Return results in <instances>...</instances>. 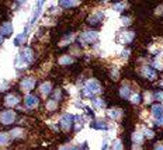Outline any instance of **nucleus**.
Instances as JSON below:
<instances>
[{
    "label": "nucleus",
    "instance_id": "obj_12",
    "mask_svg": "<svg viewBox=\"0 0 163 150\" xmlns=\"http://www.w3.org/2000/svg\"><path fill=\"white\" fill-rule=\"evenodd\" d=\"M132 38H134V32H124L120 37L121 42H131Z\"/></svg>",
    "mask_w": 163,
    "mask_h": 150
},
{
    "label": "nucleus",
    "instance_id": "obj_10",
    "mask_svg": "<svg viewBox=\"0 0 163 150\" xmlns=\"http://www.w3.org/2000/svg\"><path fill=\"white\" fill-rule=\"evenodd\" d=\"M40 91H41V94H44V96H48L51 91H52V84L51 83H44V84H41V87H40Z\"/></svg>",
    "mask_w": 163,
    "mask_h": 150
},
{
    "label": "nucleus",
    "instance_id": "obj_29",
    "mask_svg": "<svg viewBox=\"0 0 163 150\" xmlns=\"http://www.w3.org/2000/svg\"><path fill=\"white\" fill-rule=\"evenodd\" d=\"M131 100H132V102H135V104H138L141 98H139V96H138V94H134V96L131 97Z\"/></svg>",
    "mask_w": 163,
    "mask_h": 150
},
{
    "label": "nucleus",
    "instance_id": "obj_18",
    "mask_svg": "<svg viewBox=\"0 0 163 150\" xmlns=\"http://www.w3.org/2000/svg\"><path fill=\"white\" fill-rule=\"evenodd\" d=\"M10 135H11V138H20L23 135V129L20 128H16V129H13L10 132Z\"/></svg>",
    "mask_w": 163,
    "mask_h": 150
},
{
    "label": "nucleus",
    "instance_id": "obj_13",
    "mask_svg": "<svg viewBox=\"0 0 163 150\" xmlns=\"http://www.w3.org/2000/svg\"><path fill=\"white\" fill-rule=\"evenodd\" d=\"M28 63L27 60H25V58L23 56V54H20V55H17V58H16V66L18 67H23V66H25V64Z\"/></svg>",
    "mask_w": 163,
    "mask_h": 150
},
{
    "label": "nucleus",
    "instance_id": "obj_4",
    "mask_svg": "<svg viewBox=\"0 0 163 150\" xmlns=\"http://www.w3.org/2000/svg\"><path fill=\"white\" fill-rule=\"evenodd\" d=\"M72 122H73V117L70 114H65L61 118V126H62L63 130H69L72 128Z\"/></svg>",
    "mask_w": 163,
    "mask_h": 150
},
{
    "label": "nucleus",
    "instance_id": "obj_11",
    "mask_svg": "<svg viewBox=\"0 0 163 150\" xmlns=\"http://www.w3.org/2000/svg\"><path fill=\"white\" fill-rule=\"evenodd\" d=\"M21 54H23V56L25 58V60H27L28 63H30V62H33L34 56H33V49H31V48H25Z\"/></svg>",
    "mask_w": 163,
    "mask_h": 150
},
{
    "label": "nucleus",
    "instance_id": "obj_25",
    "mask_svg": "<svg viewBox=\"0 0 163 150\" xmlns=\"http://www.w3.org/2000/svg\"><path fill=\"white\" fill-rule=\"evenodd\" d=\"M46 108H48L49 111H54V109H56V101H55V100H51V101H48V104H46Z\"/></svg>",
    "mask_w": 163,
    "mask_h": 150
},
{
    "label": "nucleus",
    "instance_id": "obj_37",
    "mask_svg": "<svg viewBox=\"0 0 163 150\" xmlns=\"http://www.w3.org/2000/svg\"><path fill=\"white\" fill-rule=\"evenodd\" d=\"M72 150H77V149H76V147H73V149H72Z\"/></svg>",
    "mask_w": 163,
    "mask_h": 150
},
{
    "label": "nucleus",
    "instance_id": "obj_6",
    "mask_svg": "<svg viewBox=\"0 0 163 150\" xmlns=\"http://www.w3.org/2000/svg\"><path fill=\"white\" fill-rule=\"evenodd\" d=\"M24 102H25V107L27 108H35L40 101H38V98L35 96H27L25 100H24Z\"/></svg>",
    "mask_w": 163,
    "mask_h": 150
},
{
    "label": "nucleus",
    "instance_id": "obj_16",
    "mask_svg": "<svg viewBox=\"0 0 163 150\" xmlns=\"http://www.w3.org/2000/svg\"><path fill=\"white\" fill-rule=\"evenodd\" d=\"M27 30H25V31L23 32V34H20V35H18V37H17V38H16V43H17V45H18V43H23V42H25V38H27Z\"/></svg>",
    "mask_w": 163,
    "mask_h": 150
},
{
    "label": "nucleus",
    "instance_id": "obj_19",
    "mask_svg": "<svg viewBox=\"0 0 163 150\" xmlns=\"http://www.w3.org/2000/svg\"><path fill=\"white\" fill-rule=\"evenodd\" d=\"M79 4V1H61V6H63L66 9H69V7H75Z\"/></svg>",
    "mask_w": 163,
    "mask_h": 150
},
{
    "label": "nucleus",
    "instance_id": "obj_21",
    "mask_svg": "<svg viewBox=\"0 0 163 150\" xmlns=\"http://www.w3.org/2000/svg\"><path fill=\"white\" fill-rule=\"evenodd\" d=\"M72 39H75V35H73V34H69L68 37H65V38H63V41L61 42V45H68V43L72 42Z\"/></svg>",
    "mask_w": 163,
    "mask_h": 150
},
{
    "label": "nucleus",
    "instance_id": "obj_23",
    "mask_svg": "<svg viewBox=\"0 0 163 150\" xmlns=\"http://www.w3.org/2000/svg\"><path fill=\"white\" fill-rule=\"evenodd\" d=\"M152 111H153V114H155V115H162V114H163V107H162V105H155Z\"/></svg>",
    "mask_w": 163,
    "mask_h": 150
},
{
    "label": "nucleus",
    "instance_id": "obj_5",
    "mask_svg": "<svg viewBox=\"0 0 163 150\" xmlns=\"http://www.w3.org/2000/svg\"><path fill=\"white\" fill-rule=\"evenodd\" d=\"M35 86V79L34 77H25L21 80V88L24 91H30Z\"/></svg>",
    "mask_w": 163,
    "mask_h": 150
},
{
    "label": "nucleus",
    "instance_id": "obj_7",
    "mask_svg": "<svg viewBox=\"0 0 163 150\" xmlns=\"http://www.w3.org/2000/svg\"><path fill=\"white\" fill-rule=\"evenodd\" d=\"M4 102H6L7 107H14V105H17L20 102V98L17 96H14V94H9V96L4 98Z\"/></svg>",
    "mask_w": 163,
    "mask_h": 150
},
{
    "label": "nucleus",
    "instance_id": "obj_28",
    "mask_svg": "<svg viewBox=\"0 0 163 150\" xmlns=\"http://www.w3.org/2000/svg\"><path fill=\"white\" fill-rule=\"evenodd\" d=\"M96 126H97V128H101V129H104V128H106V124H104V122H103V121H101V119H98L97 122H96Z\"/></svg>",
    "mask_w": 163,
    "mask_h": 150
},
{
    "label": "nucleus",
    "instance_id": "obj_33",
    "mask_svg": "<svg viewBox=\"0 0 163 150\" xmlns=\"http://www.w3.org/2000/svg\"><path fill=\"white\" fill-rule=\"evenodd\" d=\"M156 124H158V125H163V115L162 117H159V119L156 121Z\"/></svg>",
    "mask_w": 163,
    "mask_h": 150
},
{
    "label": "nucleus",
    "instance_id": "obj_8",
    "mask_svg": "<svg viewBox=\"0 0 163 150\" xmlns=\"http://www.w3.org/2000/svg\"><path fill=\"white\" fill-rule=\"evenodd\" d=\"M103 13L100 11V13H94L93 16H90L89 18H87V21L90 22V24H97V22H100L101 20H103Z\"/></svg>",
    "mask_w": 163,
    "mask_h": 150
},
{
    "label": "nucleus",
    "instance_id": "obj_14",
    "mask_svg": "<svg viewBox=\"0 0 163 150\" xmlns=\"http://www.w3.org/2000/svg\"><path fill=\"white\" fill-rule=\"evenodd\" d=\"M59 63L61 64H70V63H73V59H72L70 56L65 55V56H61V58H59Z\"/></svg>",
    "mask_w": 163,
    "mask_h": 150
},
{
    "label": "nucleus",
    "instance_id": "obj_15",
    "mask_svg": "<svg viewBox=\"0 0 163 150\" xmlns=\"http://www.w3.org/2000/svg\"><path fill=\"white\" fill-rule=\"evenodd\" d=\"M104 101L101 100V98H94L93 100V107L94 108H104Z\"/></svg>",
    "mask_w": 163,
    "mask_h": 150
},
{
    "label": "nucleus",
    "instance_id": "obj_26",
    "mask_svg": "<svg viewBox=\"0 0 163 150\" xmlns=\"http://www.w3.org/2000/svg\"><path fill=\"white\" fill-rule=\"evenodd\" d=\"M143 72H145V73H146V77H149V79H153V77H155V72H153V70H151V69H148V67H145V69H143Z\"/></svg>",
    "mask_w": 163,
    "mask_h": 150
},
{
    "label": "nucleus",
    "instance_id": "obj_35",
    "mask_svg": "<svg viewBox=\"0 0 163 150\" xmlns=\"http://www.w3.org/2000/svg\"><path fill=\"white\" fill-rule=\"evenodd\" d=\"M155 150H163V146H158V147H156Z\"/></svg>",
    "mask_w": 163,
    "mask_h": 150
},
{
    "label": "nucleus",
    "instance_id": "obj_27",
    "mask_svg": "<svg viewBox=\"0 0 163 150\" xmlns=\"http://www.w3.org/2000/svg\"><path fill=\"white\" fill-rule=\"evenodd\" d=\"M61 90H55V93H54V98H55V101H59L61 100Z\"/></svg>",
    "mask_w": 163,
    "mask_h": 150
},
{
    "label": "nucleus",
    "instance_id": "obj_20",
    "mask_svg": "<svg viewBox=\"0 0 163 150\" xmlns=\"http://www.w3.org/2000/svg\"><path fill=\"white\" fill-rule=\"evenodd\" d=\"M120 115H121V112L118 109H110L108 111V117H111L113 119H117Z\"/></svg>",
    "mask_w": 163,
    "mask_h": 150
},
{
    "label": "nucleus",
    "instance_id": "obj_34",
    "mask_svg": "<svg viewBox=\"0 0 163 150\" xmlns=\"http://www.w3.org/2000/svg\"><path fill=\"white\" fill-rule=\"evenodd\" d=\"M59 150H72V147H69V146H62Z\"/></svg>",
    "mask_w": 163,
    "mask_h": 150
},
{
    "label": "nucleus",
    "instance_id": "obj_30",
    "mask_svg": "<svg viewBox=\"0 0 163 150\" xmlns=\"http://www.w3.org/2000/svg\"><path fill=\"white\" fill-rule=\"evenodd\" d=\"M114 150H122V145H121V142H115V145H114Z\"/></svg>",
    "mask_w": 163,
    "mask_h": 150
},
{
    "label": "nucleus",
    "instance_id": "obj_32",
    "mask_svg": "<svg viewBox=\"0 0 163 150\" xmlns=\"http://www.w3.org/2000/svg\"><path fill=\"white\" fill-rule=\"evenodd\" d=\"M122 22H124V24H125V25H127V24H130V22H131L130 17H124V18H122Z\"/></svg>",
    "mask_w": 163,
    "mask_h": 150
},
{
    "label": "nucleus",
    "instance_id": "obj_9",
    "mask_svg": "<svg viewBox=\"0 0 163 150\" xmlns=\"http://www.w3.org/2000/svg\"><path fill=\"white\" fill-rule=\"evenodd\" d=\"M11 32H13V25H11V22H4V24L1 25V28H0V34H1V35H10Z\"/></svg>",
    "mask_w": 163,
    "mask_h": 150
},
{
    "label": "nucleus",
    "instance_id": "obj_3",
    "mask_svg": "<svg viewBox=\"0 0 163 150\" xmlns=\"http://www.w3.org/2000/svg\"><path fill=\"white\" fill-rule=\"evenodd\" d=\"M98 38V32L96 31H86L80 35V42L83 45H87V43H91L94 41H97Z\"/></svg>",
    "mask_w": 163,
    "mask_h": 150
},
{
    "label": "nucleus",
    "instance_id": "obj_17",
    "mask_svg": "<svg viewBox=\"0 0 163 150\" xmlns=\"http://www.w3.org/2000/svg\"><path fill=\"white\" fill-rule=\"evenodd\" d=\"M120 94H121V97H122V98H127V97H130V87H128V86H124L120 90Z\"/></svg>",
    "mask_w": 163,
    "mask_h": 150
},
{
    "label": "nucleus",
    "instance_id": "obj_36",
    "mask_svg": "<svg viewBox=\"0 0 163 150\" xmlns=\"http://www.w3.org/2000/svg\"><path fill=\"white\" fill-rule=\"evenodd\" d=\"M3 42V35H1V34H0V43Z\"/></svg>",
    "mask_w": 163,
    "mask_h": 150
},
{
    "label": "nucleus",
    "instance_id": "obj_24",
    "mask_svg": "<svg viewBox=\"0 0 163 150\" xmlns=\"http://www.w3.org/2000/svg\"><path fill=\"white\" fill-rule=\"evenodd\" d=\"M9 143V136L6 133H0V145H7Z\"/></svg>",
    "mask_w": 163,
    "mask_h": 150
},
{
    "label": "nucleus",
    "instance_id": "obj_31",
    "mask_svg": "<svg viewBox=\"0 0 163 150\" xmlns=\"http://www.w3.org/2000/svg\"><path fill=\"white\" fill-rule=\"evenodd\" d=\"M155 96H156V98H158V100H160V101H163V93H156Z\"/></svg>",
    "mask_w": 163,
    "mask_h": 150
},
{
    "label": "nucleus",
    "instance_id": "obj_1",
    "mask_svg": "<svg viewBox=\"0 0 163 150\" xmlns=\"http://www.w3.org/2000/svg\"><path fill=\"white\" fill-rule=\"evenodd\" d=\"M101 91V87H100V83H98L96 79H90L87 80L86 84H85V88H83V96L85 97H93L98 94Z\"/></svg>",
    "mask_w": 163,
    "mask_h": 150
},
{
    "label": "nucleus",
    "instance_id": "obj_2",
    "mask_svg": "<svg viewBox=\"0 0 163 150\" xmlns=\"http://www.w3.org/2000/svg\"><path fill=\"white\" fill-rule=\"evenodd\" d=\"M14 121H16V114H14V111L6 109V111L0 112V122H1L3 125H10Z\"/></svg>",
    "mask_w": 163,
    "mask_h": 150
},
{
    "label": "nucleus",
    "instance_id": "obj_22",
    "mask_svg": "<svg viewBox=\"0 0 163 150\" xmlns=\"http://www.w3.org/2000/svg\"><path fill=\"white\" fill-rule=\"evenodd\" d=\"M142 139H143V135L139 133V132H136V133H134V135H132V140H134V142H136V143H141Z\"/></svg>",
    "mask_w": 163,
    "mask_h": 150
}]
</instances>
